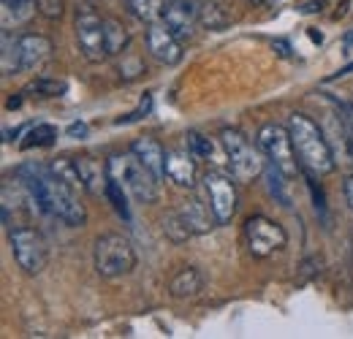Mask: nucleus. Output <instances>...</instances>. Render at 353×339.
<instances>
[{
    "label": "nucleus",
    "instance_id": "obj_30",
    "mask_svg": "<svg viewBox=\"0 0 353 339\" xmlns=\"http://www.w3.org/2000/svg\"><path fill=\"white\" fill-rule=\"evenodd\" d=\"M28 92L46 95V98H57V95H65L68 92V85L65 82H57V79H36L33 85L28 87Z\"/></svg>",
    "mask_w": 353,
    "mask_h": 339
},
{
    "label": "nucleus",
    "instance_id": "obj_22",
    "mask_svg": "<svg viewBox=\"0 0 353 339\" xmlns=\"http://www.w3.org/2000/svg\"><path fill=\"white\" fill-rule=\"evenodd\" d=\"M128 8L139 22H161L163 19V11H166V0H128Z\"/></svg>",
    "mask_w": 353,
    "mask_h": 339
},
{
    "label": "nucleus",
    "instance_id": "obj_35",
    "mask_svg": "<svg viewBox=\"0 0 353 339\" xmlns=\"http://www.w3.org/2000/svg\"><path fill=\"white\" fill-rule=\"evenodd\" d=\"M68 136L71 138H85L88 136V123H71L68 125Z\"/></svg>",
    "mask_w": 353,
    "mask_h": 339
},
{
    "label": "nucleus",
    "instance_id": "obj_23",
    "mask_svg": "<svg viewBox=\"0 0 353 339\" xmlns=\"http://www.w3.org/2000/svg\"><path fill=\"white\" fill-rule=\"evenodd\" d=\"M128 41H131L128 28L120 19H114V17H106V46H109V57L112 54H123V49L128 46Z\"/></svg>",
    "mask_w": 353,
    "mask_h": 339
},
{
    "label": "nucleus",
    "instance_id": "obj_33",
    "mask_svg": "<svg viewBox=\"0 0 353 339\" xmlns=\"http://www.w3.org/2000/svg\"><path fill=\"white\" fill-rule=\"evenodd\" d=\"M139 74H144V65L139 57H128V65L125 63L120 65V76H125V79H136Z\"/></svg>",
    "mask_w": 353,
    "mask_h": 339
},
{
    "label": "nucleus",
    "instance_id": "obj_9",
    "mask_svg": "<svg viewBox=\"0 0 353 339\" xmlns=\"http://www.w3.org/2000/svg\"><path fill=\"white\" fill-rule=\"evenodd\" d=\"M82 11L77 14V43L79 52L85 54L90 63H101L109 57V46H106V19H101V14L92 6H79Z\"/></svg>",
    "mask_w": 353,
    "mask_h": 339
},
{
    "label": "nucleus",
    "instance_id": "obj_21",
    "mask_svg": "<svg viewBox=\"0 0 353 339\" xmlns=\"http://www.w3.org/2000/svg\"><path fill=\"white\" fill-rule=\"evenodd\" d=\"M57 141V127L49 125V123H36V125L28 127L25 138L19 141L22 150H33V147H52Z\"/></svg>",
    "mask_w": 353,
    "mask_h": 339
},
{
    "label": "nucleus",
    "instance_id": "obj_14",
    "mask_svg": "<svg viewBox=\"0 0 353 339\" xmlns=\"http://www.w3.org/2000/svg\"><path fill=\"white\" fill-rule=\"evenodd\" d=\"M166 176L179 187H188V190L196 187L199 169H196V158L190 155V150H169L166 152Z\"/></svg>",
    "mask_w": 353,
    "mask_h": 339
},
{
    "label": "nucleus",
    "instance_id": "obj_28",
    "mask_svg": "<svg viewBox=\"0 0 353 339\" xmlns=\"http://www.w3.org/2000/svg\"><path fill=\"white\" fill-rule=\"evenodd\" d=\"M185 138H188V150H190V155H193L196 161H207V158H212V155H215V147H212V141H210L207 136H201V133L190 130Z\"/></svg>",
    "mask_w": 353,
    "mask_h": 339
},
{
    "label": "nucleus",
    "instance_id": "obj_32",
    "mask_svg": "<svg viewBox=\"0 0 353 339\" xmlns=\"http://www.w3.org/2000/svg\"><path fill=\"white\" fill-rule=\"evenodd\" d=\"M152 112V95H144L141 98V103H139V109H133L131 114H125V117H120L114 125H128V123H136V120H141V117H147Z\"/></svg>",
    "mask_w": 353,
    "mask_h": 339
},
{
    "label": "nucleus",
    "instance_id": "obj_18",
    "mask_svg": "<svg viewBox=\"0 0 353 339\" xmlns=\"http://www.w3.org/2000/svg\"><path fill=\"white\" fill-rule=\"evenodd\" d=\"M77 169H79V176H82V187L92 193V196H101L106 190V182H109V169H103L95 158L90 155H82L77 158Z\"/></svg>",
    "mask_w": 353,
    "mask_h": 339
},
{
    "label": "nucleus",
    "instance_id": "obj_4",
    "mask_svg": "<svg viewBox=\"0 0 353 339\" xmlns=\"http://www.w3.org/2000/svg\"><path fill=\"white\" fill-rule=\"evenodd\" d=\"M92 260H95V271L103 280H117V277H125V274L133 271L136 250H133L128 236H123V234H103L95 242Z\"/></svg>",
    "mask_w": 353,
    "mask_h": 339
},
{
    "label": "nucleus",
    "instance_id": "obj_24",
    "mask_svg": "<svg viewBox=\"0 0 353 339\" xmlns=\"http://www.w3.org/2000/svg\"><path fill=\"white\" fill-rule=\"evenodd\" d=\"M125 185L120 182V179H114V176H109V182H106V190H103V196L112 201V207H114V212L120 214L123 220H128L131 217V209H128V198H125V190H123Z\"/></svg>",
    "mask_w": 353,
    "mask_h": 339
},
{
    "label": "nucleus",
    "instance_id": "obj_13",
    "mask_svg": "<svg viewBox=\"0 0 353 339\" xmlns=\"http://www.w3.org/2000/svg\"><path fill=\"white\" fill-rule=\"evenodd\" d=\"M179 217L185 220V225L190 228V234H210L215 225H218V217L212 212V207H210V201H207V196L201 198V196H190V198H185L182 204H179Z\"/></svg>",
    "mask_w": 353,
    "mask_h": 339
},
{
    "label": "nucleus",
    "instance_id": "obj_36",
    "mask_svg": "<svg viewBox=\"0 0 353 339\" xmlns=\"http://www.w3.org/2000/svg\"><path fill=\"white\" fill-rule=\"evenodd\" d=\"M272 46H274V49H277V52H280L283 57H291V46H288L285 41H280V39H277V41L272 43Z\"/></svg>",
    "mask_w": 353,
    "mask_h": 339
},
{
    "label": "nucleus",
    "instance_id": "obj_20",
    "mask_svg": "<svg viewBox=\"0 0 353 339\" xmlns=\"http://www.w3.org/2000/svg\"><path fill=\"white\" fill-rule=\"evenodd\" d=\"M196 8H199V22L204 28H210V30H223V28L231 25L228 11L218 0H196Z\"/></svg>",
    "mask_w": 353,
    "mask_h": 339
},
{
    "label": "nucleus",
    "instance_id": "obj_16",
    "mask_svg": "<svg viewBox=\"0 0 353 339\" xmlns=\"http://www.w3.org/2000/svg\"><path fill=\"white\" fill-rule=\"evenodd\" d=\"M131 152L147 166V169L152 171L158 179H163L166 176V150L155 141V138H150V136H144V138H136L131 144Z\"/></svg>",
    "mask_w": 353,
    "mask_h": 339
},
{
    "label": "nucleus",
    "instance_id": "obj_10",
    "mask_svg": "<svg viewBox=\"0 0 353 339\" xmlns=\"http://www.w3.org/2000/svg\"><path fill=\"white\" fill-rule=\"evenodd\" d=\"M204 196L212 207V212L218 217V225H228L236 214L239 207V196H236V179L223 174V171H207L201 179Z\"/></svg>",
    "mask_w": 353,
    "mask_h": 339
},
{
    "label": "nucleus",
    "instance_id": "obj_11",
    "mask_svg": "<svg viewBox=\"0 0 353 339\" xmlns=\"http://www.w3.org/2000/svg\"><path fill=\"white\" fill-rule=\"evenodd\" d=\"M144 41H147V52H150L158 63H163V65H179V63H182V54H185V52H182V39L176 36L163 19L147 25Z\"/></svg>",
    "mask_w": 353,
    "mask_h": 339
},
{
    "label": "nucleus",
    "instance_id": "obj_7",
    "mask_svg": "<svg viewBox=\"0 0 353 339\" xmlns=\"http://www.w3.org/2000/svg\"><path fill=\"white\" fill-rule=\"evenodd\" d=\"M8 245L17 266L25 274H41L49 263V245H46L44 234L30 228V225H19L8 234Z\"/></svg>",
    "mask_w": 353,
    "mask_h": 339
},
{
    "label": "nucleus",
    "instance_id": "obj_5",
    "mask_svg": "<svg viewBox=\"0 0 353 339\" xmlns=\"http://www.w3.org/2000/svg\"><path fill=\"white\" fill-rule=\"evenodd\" d=\"M109 176L120 179L141 204H155L161 190H158V176L147 169L136 155H112L109 158Z\"/></svg>",
    "mask_w": 353,
    "mask_h": 339
},
{
    "label": "nucleus",
    "instance_id": "obj_25",
    "mask_svg": "<svg viewBox=\"0 0 353 339\" xmlns=\"http://www.w3.org/2000/svg\"><path fill=\"white\" fill-rule=\"evenodd\" d=\"M264 176H266V187H269V193L283 204V207H288V193H285V174L277 169V166H266L264 169Z\"/></svg>",
    "mask_w": 353,
    "mask_h": 339
},
{
    "label": "nucleus",
    "instance_id": "obj_37",
    "mask_svg": "<svg viewBox=\"0 0 353 339\" xmlns=\"http://www.w3.org/2000/svg\"><path fill=\"white\" fill-rule=\"evenodd\" d=\"M321 6H326V0H318V3H307V6H302V11L310 14V11H321Z\"/></svg>",
    "mask_w": 353,
    "mask_h": 339
},
{
    "label": "nucleus",
    "instance_id": "obj_38",
    "mask_svg": "<svg viewBox=\"0 0 353 339\" xmlns=\"http://www.w3.org/2000/svg\"><path fill=\"white\" fill-rule=\"evenodd\" d=\"M345 43H353V33L348 36V39H345Z\"/></svg>",
    "mask_w": 353,
    "mask_h": 339
},
{
    "label": "nucleus",
    "instance_id": "obj_29",
    "mask_svg": "<svg viewBox=\"0 0 353 339\" xmlns=\"http://www.w3.org/2000/svg\"><path fill=\"white\" fill-rule=\"evenodd\" d=\"M3 3V14L6 17H14V22H22L33 14L36 8V0H0Z\"/></svg>",
    "mask_w": 353,
    "mask_h": 339
},
{
    "label": "nucleus",
    "instance_id": "obj_26",
    "mask_svg": "<svg viewBox=\"0 0 353 339\" xmlns=\"http://www.w3.org/2000/svg\"><path fill=\"white\" fill-rule=\"evenodd\" d=\"M52 171H54L65 185H71L74 190H85V187H82L79 169H77V161H71V158H60V161L52 163Z\"/></svg>",
    "mask_w": 353,
    "mask_h": 339
},
{
    "label": "nucleus",
    "instance_id": "obj_31",
    "mask_svg": "<svg viewBox=\"0 0 353 339\" xmlns=\"http://www.w3.org/2000/svg\"><path fill=\"white\" fill-rule=\"evenodd\" d=\"M36 8L46 19H60L65 11V0H36Z\"/></svg>",
    "mask_w": 353,
    "mask_h": 339
},
{
    "label": "nucleus",
    "instance_id": "obj_17",
    "mask_svg": "<svg viewBox=\"0 0 353 339\" xmlns=\"http://www.w3.org/2000/svg\"><path fill=\"white\" fill-rule=\"evenodd\" d=\"M201 291H204V277H201V271L196 266L179 269L174 277H172V282H169L172 298H193L199 296Z\"/></svg>",
    "mask_w": 353,
    "mask_h": 339
},
{
    "label": "nucleus",
    "instance_id": "obj_34",
    "mask_svg": "<svg viewBox=\"0 0 353 339\" xmlns=\"http://www.w3.org/2000/svg\"><path fill=\"white\" fill-rule=\"evenodd\" d=\"M343 196H345L348 209L353 212V174H348V176H345V182H343Z\"/></svg>",
    "mask_w": 353,
    "mask_h": 339
},
{
    "label": "nucleus",
    "instance_id": "obj_6",
    "mask_svg": "<svg viewBox=\"0 0 353 339\" xmlns=\"http://www.w3.org/2000/svg\"><path fill=\"white\" fill-rule=\"evenodd\" d=\"M259 147L264 152V158L283 171L288 179L299 174V158H296V150H294V138H291V130L277 123H266L259 130Z\"/></svg>",
    "mask_w": 353,
    "mask_h": 339
},
{
    "label": "nucleus",
    "instance_id": "obj_19",
    "mask_svg": "<svg viewBox=\"0 0 353 339\" xmlns=\"http://www.w3.org/2000/svg\"><path fill=\"white\" fill-rule=\"evenodd\" d=\"M0 68L3 76H14L22 71V43L19 36H11L8 28H3L0 33Z\"/></svg>",
    "mask_w": 353,
    "mask_h": 339
},
{
    "label": "nucleus",
    "instance_id": "obj_8",
    "mask_svg": "<svg viewBox=\"0 0 353 339\" xmlns=\"http://www.w3.org/2000/svg\"><path fill=\"white\" fill-rule=\"evenodd\" d=\"M245 242H248V250L253 258L264 260V258H272L274 253L285 250L288 234L277 220H272L266 214H253L245 220Z\"/></svg>",
    "mask_w": 353,
    "mask_h": 339
},
{
    "label": "nucleus",
    "instance_id": "obj_1",
    "mask_svg": "<svg viewBox=\"0 0 353 339\" xmlns=\"http://www.w3.org/2000/svg\"><path fill=\"white\" fill-rule=\"evenodd\" d=\"M17 179L25 185V190L30 193L33 207H39L41 212L63 220L71 228H82L88 223V209L79 201V190L65 185L52 171V166L25 163V166L17 169Z\"/></svg>",
    "mask_w": 353,
    "mask_h": 339
},
{
    "label": "nucleus",
    "instance_id": "obj_2",
    "mask_svg": "<svg viewBox=\"0 0 353 339\" xmlns=\"http://www.w3.org/2000/svg\"><path fill=\"white\" fill-rule=\"evenodd\" d=\"M288 130H291L294 150H296L302 171H307L310 176H326L337 169V158H334L323 130L318 127L312 117L302 114V112H294L288 117Z\"/></svg>",
    "mask_w": 353,
    "mask_h": 339
},
{
    "label": "nucleus",
    "instance_id": "obj_39",
    "mask_svg": "<svg viewBox=\"0 0 353 339\" xmlns=\"http://www.w3.org/2000/svg\"><path fill=\"white\" fill-rule=\"evenodd\" d=\"M250 3H256V6H259V3H264V0H250Z\"/></svg>",
    "mask_w": 353,
    "mask_h": 339
},
{
    "label": "nucleus",
    "instance_id": "obj_27",
    "mask_svg": "<svg viewBox=\"0 0 353 339\" xmlns=\"http://www.w3.org/2000/svg\"><path fill=\"white\" fill-rule=\"evenodd\" d=\"M163 234H166V239H172V242H176V245H179V242H185L188 236H193V234H190V228L185 225V220L179 217L176 209L166 214V220H163Z\"/></svg>",
    "mask_w": 353,
    "mask_h": 339
},
{
    "label": "nucleus",
    "instance_id": "obj_12",
    "mask_svg": "<svg viewBox=\"0 0 353 339\" xmlns=\"http://www.w3.org/2000/svg\"><path fill=\"white\" fill-rule=\"evenodd\" d=\"M163 22L174 30L182 41H190L196 36L199 22V8L196 0H166V11H163Z\"/></svg>",
    "mask_w": 353,
    "mask_h": 339
},
{
    "label": "nucleus",
    "instance_id": "obj_3",
    "mask_svg": "<svg viewBox=\"0 0 353 339\" xmlns=\"http://www.w3.org/2000/svg\"><path fill=\"white\" fill-rule=\"evenodd\" d=\"M221 144L225 150V158H228V169L231 176L242 185L253 182L256 176H261L266 169L264 158H261V147H253L250 138L236 130V127H225L221 133Z\"/></svg>",
    "mask_w": 353,
    "mask_h": 339
},
{
    "label": "nucleus",
    "instance_id": "obj_15",
    "mask_svg": "<svg viewBox=\"0 0 353 339\" xmlns=\"http://www.w3.org/2000/svg\"><path fill=\"white\" fill-rule=\"evenodd\" d=\"M19 43H22V71L25 74L41 71L52 60V41L46 36L25 33V36H19Z\"/></svg>",
    "mask_w": 353,
    "mask_h": 339
}]
</instances>
